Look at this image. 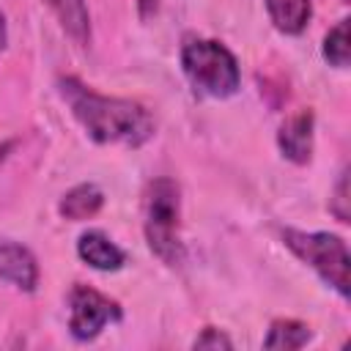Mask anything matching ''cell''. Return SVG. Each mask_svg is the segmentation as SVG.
Returning <instances> with one entry per match:
<instances>
[{
  "mask_svg": "<svg viewBox=\"0 0 351 351\" xmlns=\"http://www.w3.org/2000/svg\"><path fill=\"white\" fill-rule=\"evenodd\" d=\"M329 211L340 222H348V173L346 170L340 173V181H337V189H335V200L329 203Z\"/></svg>",
  "mask_w": 351,
  "mask_h": 351,
  "instance_id": "14",
  "label": "cell"
},
{
  "mask_svg": "<svg viewBox=\"0 0 351 351\" xmlns=\"http://www.w3.org/2000/svg\"><path fill=\"white\" fill-rule=\"evenodd\" d=\"M348 52H351V47H348V19H340L324 38V58L332 66L346 69L348 66Z\"/></svg>",
  "mask_w": 351,
  "mask_h": 351,
  "instance_id": "13",
  "label": "cell"
},
{
  "mask_svg": "<svg viewBox=\"0 0 351 351\" xmlns=\"http://www.w3.org/2000/svg\"><path fill=\"white\" fill-rule=\"evenodd\" d=\"M137 8H140V16L148 19L159 11V0H137Z\"/></svg>",
  "mask_w": 351,
  "mask_h": 351,
  "instance_id": "16",
  "label": "cell"
},
{
  "mask_svg": "<svg viewBox=\"0 0 351 351\" xmlns=\"http://www.w3.org/2000/svg\"><path fill=\"white\" fill-rule=\"evenodd\" d=\"M282 241L285 247L304 261L307 266H313L318 271V277L332 285L343 299L348 296V247L340 236L326 233V230H315V233H304V230H282Z\"/></svg>",
  "mask_w": 351,
  "mask_h": 351,
  "instance_id": "4",
  "label": "cell"
},
{
  "mask_svg": "<svg viewBox=\"0 0 351 351\" xmlns=\"http://www.w3.org/2000/svg\"><path fill=\"white\" fill-rule=\"evenodd\" d=\"M192 348H233V343H230V337H228L225 332L208 326V329H203L200 337H195Z\"/></svg>",
  "mask_w": 351,
  "mask_h": 351,
  "instance_id": "15",
  "label": "cell"
},
{
  "mask_svg": "<svg viewBox=\"0 0 351 351\" xmlns=\"http://www.w3.org/2000/svg\"><path fill=\"white\" fill-rule=\"evenodd\" d=\"M3 44H5V19L0 14V49H3Z\"/></svg>",
  "mask_w": 351,
  "mask_h": 351,
  "instance_id": "17",
  "label": "cell"
},
{
  "mask_svg": "<svg viewBox=\"0 0 351 351\" xmlns=\"http://www.w3.org/2000/svg\"><path fill=\"white\" fill-rule=\"evenodd\" d=\"M60 96L93 143L137 148L154 134V118L132 99L101 96L74 77L60 80Z\"/></svg>",
  "mask_w": 351,
  "mask_h": 351,
  "instance_id": "1",
  "label": "cell"
},
{
  "mask_svg": "<svg viewBox=\"0 0 351 351\" xmlns=\"http://www.w3.org/2000/svg\"><path fill=\"white\" fill-rule=\"evenodd\" d=\"M47 3L58 14L63 30L77 44H88V38H90V16H88L85 0H47Z\"/></svg>",
  "mask_w": 351,
  "mask_h": 351,
  "instance_id": "11",
  "label": "cell"
},
{
  "mask_svg": "<svg viewBox=\"0 0 351 351\" xmlns=\"http://www.w3.org/2000/svg\"><path fill=\"white\" fill-rule=\"evenodd\" d=\"M181 69L192 88L211 99L233 96L241 82L233 52L211 38H186L181 47Z\"/></svg>",
  "mask_w": 351,
  "mask_h": 351,
  "instance_id": "3",
  "label": "cell"
},
{
  "mask_svg": "<svg viewBox=\"0 0 351 351\" xmlns=\"http://www.w3.org/2000/svg\"><path fill=\"white\" fill-rule=\"evenodd\" d=\"M310 337H313V332H310L307 324H302L296 318H277V321H271V326H269V332L263 337V348H285V351H291V348L307 346Z\"/></svg>",
  "mask_w": 351,
  "mask_h": 351,
  "instance_id": "12",
  "label": "cell"
},
{
  "mask_svg": "<svg viewBox=\"0 0 351 351\" xmlns=\"http://www.w3.org/2000/svg\"><path fill=\"white\" fill-rule=\"evenodd\" d=\"M266 11L280 33L296 36L310 22V0H266Z\"/></svg>",
  "mask_w": 351,
  "mask_h": 351,
  "instance_id": "10",
  "label": "cell"
},
{
  "mask_svg": "<svg viewBox=\"0 0 351 351\" xmlns=\"http://www.w3.org/2000/svg\"><path fill=\"white\" fill-rule=\"evenodd\" d=\"M77 255L90 269H99V271H118L126 263L123 250L110 236H104L101 230H85L77 239Z\"/></svg>",
  "mask_w": 351,
  "mask_h": 351,
  "instance_id": "8",
  "label": "cell"
},
{
  "mask_svg": "<svg viewBox=\"0 0 351 351\" xmlns=\"http://www.w3.org/2000/svg\"><path fill=\"white\" fill-rule=\"evenodd\" d=\"M181 192L173 178H154L143 195V230L151 252L167 266L181 263Z\"/></svg>",
  "mask_w": 351,
  "mask_h": 351,
  "instance_id": "2",
  "label": "cell"
},
{
  "mask_svg": "<svg viewBox=\"0 0 351 351\" xmlns=\"http://www.w3.org/2000/svg\"><path fill=\"white\" fill-rule=\"evenodd\" d=\"M0 280L14 282L22 291H33L38 282V266L27 247L16 241H0Z\"/></svg>",
  "mask_w": 351,
  "mask_h": 351,
  "instance_id": "7",
  "label": "cell"
},
{
  "mask_svg": "<svg viewBox=\"0 0 351 351\" xmlns=\"http://www.w3.org/2000/svg\"><path fill=\"white\" fill-rule=\"evenodd\" d=\"M101 203H104V195H101V189H99L96 184H77L74 189H69V192L63 195L58 211H60L66 219L80 222V219H88V217L99 214Z\"/></svg>",
  "mask_w": 351,
  "mask_h": 351,
  "instance_id": "9",
  "label": "cell"
},
{
  "mask_svg": "<svg viewBox=\"0 0 351 351\" xmlns=\"http://www.w3.org/2000/svg\"><path fill=\"white\" fill-rule=\"evenodd\" d=\"M121 321V304L88 285L69 291V329L77 340H93L107 324Z\"/></svg>",
  "mask_w": 351,
  "mask_h": 351,
  "instance_id": "5",
  "label": "cell"
},
{
  "mask_svg": "<svg viewBox=\"0 0 351 351\" xmlns=\"http://www.w3.org/2000/svg\"><path fill=\"white\" fill-rule=\"evenodd\" d=\"M313 110H299L291 118H285V123L277 132V145L282 151L285 159L296 162V165H307L313 156Z\"/></svg>",
  "mask_w": 351,
  "mask_h": 351,
  "instance_id": "6",
  "label": "cell"
}]
</instances>
